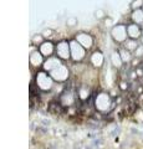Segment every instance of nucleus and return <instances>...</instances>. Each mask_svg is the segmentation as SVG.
Masks as SVG:
<instances>
[{
  "mask_svg": "<svg viewBox=\"0 0 143 149\" xmlns=\"http://www.w3.org/2000/svg\"><path fill=\"white\" fill-rule=\"evenodd\" d=\"M66 24H67L68 26H71V27H72V26H76V25H77V19L73 17V16H72V17H68L67 21H66Z\"/></svg>",
  "mask_w": 143,
  "mask_h": 149,
  "instance_id": "412c9836",
  "label": "nucleus"
},
{
  "mask_svg": "<svg viewBox=\"0 0 143 149\" xmlns=\"http://www.w3.org/2000/svg\"><path fill=\"white\" fill-rule=\"evenodd\" d=\"M143 6V0H133L131 3V10H138V9H142Z\"/></svg>",
  "mask_w": 143,
  "mask_h": 149,
  "instance_id": "6ab92c4d",
  "label": "nucleus"
},
{
  "mask_svg": "<svg viewBox=\"0 0 143 149\" xmlns=\"http://www.w3.org/2000/svg\"><path fill=\"white\" fill-rule=\"evenodd\" d=\"M127 35H128V39L140 40L141 36L143 35L142 26L135 24V22H130V24H127Z\"/></svg>",
  "mask_w": 143,
  "mask_h": 149,
  "instance_id": "1a4fd4ad",
  "label": "nucleus"
},
{
  "mask_svg": "<svg viewBox=\"0 0 143 149\" xmlns=\"http://www.w3.org/2000/svg\"><path fill=\"white\" fill-rule=\"evenodd\" d=\"M68 42H70V50H71V60L73 62H81L86 57L87 50L82 47L75 39L70 40Z\"/></svg>",
  "mask_w": 143,
  "mask_h": 149,
  "instance_id": "39448f33",
  "label": "nucleus"
},
{
  "mask_svg": "<svg viewBox=\"0 0 143 149\" xmlns=\"http://www.w3.org/2000/svg\"><path fill=\"white\" fill-rule=\"evenodd\" d=\"M142 10H143V6H142Z\"/></svg>",
  "mask_w": 143,
  "mask_h": 149,
  "instance_id": "393cba45",
  "label": "nucleus"
},
{
  "mask_svg": "<svg viewBox=\"0 0 143 149\" xmlns=\"http://www.w3.org/2000/svg\"><path fill=\"white\" fill-rule=\"evenodd\" d=\"M41 34L45 36V39H49V37H51L54 35V31L51 29H45L43 32H41Z\"/></svg>",
  "mask_w": 143,
  "mask_h": 149,
  "instance_id": "4be33fe9",
  "label": "nucleus"
},
{
  "mask_svg": "<svg viewBox=\"0 0 143 149\" xmlns=\"http://www.w3.org/2000/svg\"><path fill=\"white\" fill-rule=\"evenodd\" d=\"M45 62V57L41 52L35 47V46L31 45V50H30V55H29V65L31 68H43V65Z\"/></svg>",
  "mask_w": 143,
  "mask_h": 149,
  "instance_id": "0eeeda50",
  "label": "nucleus"
},
{
  "mask_svg": "<svg viewBox=\"0 0 143 149\" xmlns=\"http://www.w3.org/2000/svg\"><path fill=\"white\" fill-rule=\"evenodd\" d=\"M111 37L112 40L114 41L116 44L119 45H123L126 42V40L128 39V35H127V25L124 24H118V25H114L111 27Z\"/></svg>",
  "mask_w": 143,
  "mask_h": 149,
  "instance_id": "7ed1b4c3",
  "label": "nucleus"
},
{
  "mask_svg": "<svg viewBox=\"0 0 143 149\" xmlns=\"http://www.w3.org/2000/svg\"><path fill=\"white\" fill-rule=\"evenodd\" d=\"M55 49H56V45H55L54 42H51V41H47V40L38 47V50L40 51L41 55H43L45 58H49V57H51V56H55Z\"/></svg>",
  "mask_w": 143,
  "mask_h": 149,
  "instance_id": "9d476101",
  "label": "nucleus"
},
{
  "mask_svg": "<svg viewBox=\"0 0 143 149\" xmlns=\"http://www.w3.org/2000/svg\"><path fill=\"white\" fill-rule=\"evenodd\" d=\"M33 82L40 91H44V92L51 91L55 86V81L52 80V77L50 76L49 72L44 71V70H40V71L36 72Z\"/></svg>",
  "mask_w": 143,
  "mask_h": 149,
  "instance_id": "f257e3e1",
  "label": "nucleus"
},
{
  "mask_svg": "<svg viewBox=\"0 0 143 149\" xmlns=\"http://www.w3.org/2000/svg\"><path fill=\"white\" fill-rule=\"evenodd\" d=\"M112 98L108 93H98L95 98V107L96 109L101 113H107V112L112 108Z\"/></svg>",
  "mask_w": 143,
  "mask_h": 149,
  "instance_id": "f03ea898",
  "label": "nucleus"
},
{
  "mask_svg": "<svg viewBox=\"0 0 143 149\" xmlns=\"http://www.w3.org/2000/svg\"><path fill=\"white\" fill-rule=\"evenodd\" d=\"M138 41H140V44H141V45H143V35L141 36V39H140V40H138Z\"/></svg>",
  "mask_w": 143,
  "mask_h": 149,
  "instance_id": "b1692460",
  "label": "nucleus"
},
{
  "mask_svg": "<svg viewBox=\"0 0 143 149\" xmlns=\"http://www.w3.org/2000/svg\"><path fill=\"white\" fill-rule=\"evenodd\" d=\"M122 46H123L124 49H127L128 51H131V52L133 54L136 51V49L140 46V41H138V40H133V39H127L126 42H124Z\"/></svg>",
  "mask_w": 143,
  "mask_h": 149,
  "instance_id": "2eb2a0df",
  "label": "nucleus"
},
{
  "mask_svg": "<svg viewBox=\"0 0 143 149\" xmlns=\"http://www.w3.org/2000/svg\"><path fill=\"white\" fill-rule=\"evenodd\" d=\"M90 62H91L92 66L96 67V68L102 67V65L105 62V57H103L102 52H101V51H93L90 56Z\"/></svg>",
  "mask_w": 143,
  "mask_h": 149,
  "instance_id": "f8f14e48",
  "label": "nucleus"
},
{
  "mask_svg": "<svg viewBox=\"0 0 143 149\" xmlns=\"http://www.w3.org/2000/svg\"><path fill=\"white\" fill-rule=\"evenodd\" d=\"M131 21L135 22L137 25H143V10L138 9V10H132L131 13Z\"/></svg>",
  "mask_w": 143,
  "mask_h": 149,
  "instance_id": "4468645a",
  "label": "nucleus"
},
{
  "mask_svg": "<svg viewBox=\"0 0 143 149\" xmlns=\"http://www.w3.org/2000/svg\"><path fill=\"white\" fill-rule=\"evenodd\" d=\"M103 21H105L106 26H112V19H111V17H108V16H107V17H106Z\"/></svg>",
  "mask_w": 143,
  "mask_h": 149,
  "instance_id": "5701e85b",
  "label": "nucleus"
},
{
  "mask_svg": "<svg viewBox=\"0 0 143 149\" xmlns=\"http://www.w3.org/2000/svg\"><path fill=\"white\" fill-rule=\"evenodd\" d=\"M61 63H62V61L57 56H51V57H49V58H45V62L43 65V70L46 72H50V71H52L54 68L60 66Z\"/></svg>",
  "mask_w": 143,
  "mask_h": 149,
  "instance_id": "9b49d317",
  "label": "nucleus"
},
{
  "mask_svg": "<svg viewBox=\"0 0 143 149\" xmlns=\"http://www.w3.org/2000/svg\"><path fill=\"white\" fill-rule=\"evenodd\" d=\"M55 56L61 60V61H67L71 60V50H70V42L66 40H61L56 44L55 49Z\"/></svg>",
  "mask_w": 143,
  "mask_h": 149,
  "instance_id": "423d86ee",
  "label": "nucleus"
},
{
  "mask_svg": "<svg viewBox=\"0 0 143 149\" xmlns=\"http://www.w3.org/2000/svg\"><path fill=\"white\" fill-rule=\"evenodd\" d=\"M110 61H111V65H112L114 68H121L123 66V61H122L121 55H119L118 51H113V52L111 54Z\"/></svg>",
  "mask_w": 143,
  "mask_h": 149,
  "instance_id": "ddd939ff",
  "label": "nucleus"
},
{
  "mask_svg": "<svg viewBox=\"0 0 143 149\" xmlns=\"http://www.w3.org/2000/svg\"><path fill=\"white\" fill-rule=\"evenodd\" d=\"M75 40L87 51L93 47V37L90 34H87V32H78L75 36Z\"/></svg>",
  "mask_w": 143,
  "mask_h": 149,
  "instance_id": "6e6552de",
  "label": "nucleus"
},
{
  "mask_svg": "<svg viewBox=\"0 0 143 149\" xmlns=\"http://www.w3.org/2000/svg\"><path fill=\"white\" fill-rule=\"evenodd\" d=\"M93 15H95V17L97 19V20H105L106 17H107V13H106L103 9H97V10H95V13H93Z\"/></svg>",
  "mask_w": 143,
  "mask_h": 149,
  "instance_id": "a211bd4d",
  "label": "nucleus"
},
{
  "mask_svg": "<svg viewBox=\"0 0 143 149\" xmlns=\"http://www.w3.org/2000/svg\"><path fill=\"white\" fill-rule=\"evenodd\" d=\"M45 41H46V39H45V36L43 34H36V35L33 36V39H31V45L38 49L40 45H43L45 42Z\"/></svg>",
  "mask_w": 143,
  "mask_h": 149,
  "instance_id": "f3484780",
  "label": "nucleus"
},
{
  "mask_svg": "<svg viewBox=\"0 0 143 149\" xmlns=\"http://www.w3.org/2000/svg\"><path fill=\"white\" fill-rule=\"evenodd\" d=\"M143 56V45L140 44V46L136 49V51L133 52V57H136V58H141Z\"/></svg>",
  "mask_w": 143,
  "mask_h": 149,
  "instance_id": "aec40b11",
  "label": "nucleus"
},
{
  "mask_svg": "<svg viewBox=\"0 0 143 149\" xmlns=\"http://www.w3.org/2000/svg\"><path fill=\"white\" fill-rule=\"evenodd\" d=\"M50 76L52 77V80L55 82H59V83H63L68 80L70 77V70L66 65L61 63L60 66H57L56 68H54L52 71H50Z\"/></svg>",
  "mask_w": 143,
  "mask_h": 149,
  "instance_id": "20e7f679",
  "label": "nucleus"
},
{
  "mask_svg": "<svg viewBox=\"0 0 143 149\" xmlns=\"http://www.w3.org/2000/svg\"><path fill=\"white\" fill-rule=\"evenodd\" d=\"M118 52H119V55H121V58H122L123 63H128V62H131V61H132L133 54L131 52V51H128L127 49H124L123 46L118 50Z\"/></svg>",
  "mask_w": 143,
  "mask_h": 149,
  "instance_id": "dca6fc26",
  "label": "nucleus"
}]
</instances>
